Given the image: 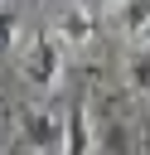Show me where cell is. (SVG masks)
Wrapping results in <instances>:
<instances>
[{"mask_svg":"<svg viewBox=\"0 0 150 155\" xmlns=\"http://www.w3.org/2000/svg\"><path fill=\"white\" fill-rule=\"evenodd\" d=\"M126 78L140 97H150V44H135L131 48V63H126Z\"/></svg>","mask_w":150,"mask_h":155,"instance_id":"obj_5","label":"cell"},{"mask_svg":"<svg viewBox=\"0 0 150 155\" xmlns=\"http://www.w3.org/2000/svg\"><path fill=\"white\" fill-rule=\"evenodd\" d=\"M19 68H24V82L34 87V92H48L58 78H63V44L58 39H29L24 48H19Z\"/></svg>","mask_w":150,"mask_h":155,"instance_id":"obj_1","label":"cell"},{"mask_svg":"<svg viewBox=\"0 0 150 155\" xmlns=\"http://www.w3.org/2000/svg\"><path fill=\"white\" fill-rule=\"evenodd\" d=\"M63 131H68V116H53L44 107H24L19 111V136L34 155H63Z\"/></svg>","mask_w":150,"mask_h":155,"instance_id":"obj_2","label":"cell"},{"mask_svg":"<svg viewBox=\"0 0 150 155\" xmlns=\"http://www.w3.org/2000/svg\"><path fill=\"white\" fill-rule=\"evenodd\" d=\"M92 29H97V19H92L87 5H68V10L58 15V39H63L68 48H82V44L92 39Z\"/></svg>","mask_w":150,"mask_h":155,"instance_id":"obj_3","label":"cell"},{"mask_svg":"<svg viewBox=\"0 0 150 155\" xmlns=\"http://www.w3.org/2000/svg\"><path fill=\"white\" fill-rule=\"evenodd\" d=\"M63 155H92V126H87V107H73V111H68Z\"/></svg>","mask_w":150,"mask_h":155,"instance_id":"obj_4","label":"cell"},{"mask_svg":"<svg viewBox=\"0 0 150 155\" xmlns=\"http://www.w3.org/2000/svg\"><path fill=\"white\" fill-rule=\"evenodd\" d=\"M10 44H15V15L0 10V48H10Z\"/></svg>","mask_w":150,"mask_h":155,"instance_id":"obj_6","label":"cell"}]
</instances>
